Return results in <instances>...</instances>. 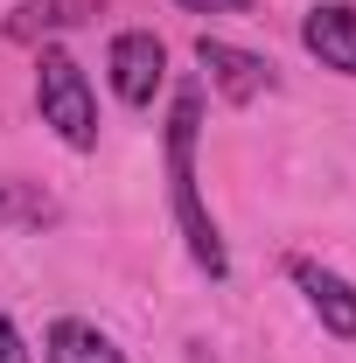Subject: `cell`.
<instances>
[{"label": "cell", "instance_id": "6da1fadb", "mask_svg": "<svg viewBox=\"0 0 356 363\" xmlns=\"http://www.w3.org/2000/svg\"><path fill=\"white\" fill-rule=\"evenodd\" d=\"M196 140H203V84H182L168 105V203H175V230L189 259L210 279H230V245H223L217 217L203 203V175H196Z\"/></svg>", "mask_w": 356, "mask_h": 363}, {"label": "cell", "instance_id": "7a4b0ae2", "mask_svg": "<svg viewBox=\"0 0 356 363\" xmlns=\"http://www.w3.org/2000/svg\"><path fill=\"white\" fill-rule=\"evenodd\" d=\"M35 112L70 154L98 147V98H91V77L77 70L70 49H35Z\"/></svg>", "mask_w": 356, "mask_h": 363}, {"label": "cell", "instance_id": "3957f363", "mask_svg": "<svg viewBox=\"0 0 356 363\" xmlns=\"http://www.w3.org/2000/svg\"><path fill=\"white\" fill-rule=\"evenodd\" d=\"M105 70H112L119 105L147 112V105H154V91L168 84V43H161L154 28H119L112 49H105Z\"/></svg>", "mask_w": 356, "mask_h": 363}, {"label": "cell", "instance_id": "277c9868", "mask_svg": "<svg viewBox=\"0 0 356 363\" xmlns=\"http://www.w3.org/2000/svg\"><path fill=\"white\" fill-rule=\"evenodd\" d=\"M196 63L217 84V98H230V105H252V98H266L279 84V70H272L259 49H238V43H223V35H196Z\"/></svg>", "mask_w": 356, "mask_h": 363}, {"label": "cell", "instance_id": "5b68a950", "mask_svg": "<svg viewBox=\"0 0 356 363\" xmlns=\"http://www.w3.org/2000/svg\"><path fill=\"white\" fill-rule=\"evenodd\" d=\"M287 279L301 286V301L314 308V321H321L335 342H356V286L343 279V272H328L321 259L294 252V259H287Z\"/></svg>", "mask_w": 356, "mask_h": 363}, {"label": "cell", "instance_id": "8992f818", "mask_svg": "<svg viewBox=\"0 0 356 363\" xmlns=\"http://www.w3.org/2000/svg\"><path fill=\"white\" fill-rule=\"evenodd\" d=\"M301 49H308L321 70L356 77V7L350 0H314L308 14H301Z\"/></svg>", "mask_w": 356, "mask_h": 363}, {"label": "cell", "instance_id": "52a82bcc", "mask_svg": "<svg viewBox=\"0 0 356 363\" xmlns=\"http://www.w3.org/2000/svg\"><path fill=\"white\" fill-rule=\"evenodd\" d=\"M43 357L49 363H126V350L98 328V321H77V315H56L43 335Z\"/></svg>", "mask_w": 356, "mask_h": 363}, {"label": "cell", "instance_id": "ba28073f", "mask_svg": "<svg viewBox=\"0 0 356 363\" xmlns=\"http://www.w3.org/2000/svg\"><path fill=\"white\" fill-rule=\"evenodd\" d=\"M98 0H21L7 21H0V35L7 43H43V35H56V28H77Z\"/></svg>", "mask_w": 356, "mask_h": 363}, {"label": "cell", "instance_id": "9c48e42d", "mask_svg": "<svg viewBox=\"0 0 356 363\" xmlns=\"http://www.w3.org/2000/svg\"><path fill=\"white\" fill-rule=\"evenodd\" d=\"M56 217H63V203L49 196L43 182L0 175V230H49Z\"/></svg>", "mask_w": 356, "mask_h": 363}, {"label": "cell", "instance_id": "30bf717a", "mask_svg": "<svg viewBox=\"0 0 356 363\" xmlns=\"http://www.w3.org/2000/svg\"><path fill=\"white\" fill-rule=\"evenodd\" d=\"M0 363H35L28 357V342H21V328H14V315L0 308Z\"/></svg>", "mask_w": 356, "mask_h": 363}, {"label": "cell", "instance_id": "8fae6325", "mask_svg": "<svg viewBox=\"0 0 356 363\" xmlns=\"http://www.w3.org/2000/svg\"><path fill=\"white\" fill-rule=\"evenodd\" d=\"M182 14H252L259 0H175Z\"/></svg>", "mask_w": 356, "mask_h": 363}]
</instances>
